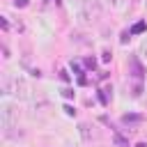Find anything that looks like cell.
<instances>
[{"label": "cell", "instance_id": "cell-14", "mask_svg": "<svg viewBox=\"0 0 147 147\" xmlns=\"http://www.w3.org/2000/svg\"><path fill=\"white\" fill-rule=\"evenodd\" d=\"M62 96H67V99H71V96H74V90H69V87H64V90H62Z\"/></svg>", "mask_w": 147, "mask_h": 147}, {"label": "cell", "instance_id": "cell-13", "mask_svg": "<svg viewBox=\"0 0 147 147\" xmlns=\"http://www.w3.org/2000/svg\"><path fill=\"white\" fill-rule=\"evenodd\" d=\"M110 57H113L110 51H103V53H101V60H103V62H110Z\"/></svg>", "mask_w": 147, "mask_h": 147}, {"label": "cell", "instance_id": "cell-15", "mask_svg": "<svg viewBox=\"0 0 147 147\" xmlns=\"http://www.w3.org/2000/svg\"><path fill=\"white\" fill-rule=\"evenodd\" d=\"M129 39H131V32H122V39H119V41H122V44H126Z\"/></svg>", "mask_w": 147, "mask_h": 147}, {"label": "cell", "instance_id": "cell-9", "mask_svg": "<svg viewBox=\"0 0 147 147\" xmlns=\"http://www.w3.org/2000/svg\"><path fill=\"white\" fill-rule=\"evenodd\" d=\"M113 140H115V145H117V147H129V142H126L119 133H115V138H113Z\"/></svg>", "mask_w": 147, "mask_h": 147}, {"label": "cell", "instance_id": "cell-2", "mask_svg": "<svg viewBox=\"0 0 147 147\" xmlns=\"http://www.w3.org/2000/svg\"><path fill=\"white\" fill-rule=\"evenodd\" d=\"M76 18H78L80 25H90V23H94V21L99 18V7H96V2L87 0L85 5L76 7Z\"/></svg>", "mask_w": 147, "mask_h": 147}, {"label": "cell", "instance_id": "cell-17", "mask_svg": "<svg viewBox=\"0 0 147 147\" xmlns=\"http://www.w3.org/2000/svg\"><path fill=\"white\" fill-rule=\"evenodd\" d=\"M0 25H2V28H5V30H7V28H9V23H7V18H5V16H2V18H0Z\"/></svg>", "mask_w": 147, "mask_h": 147}, {"label": "cell", "instance_id": "cell-4", "mask_svg": "<svg viewBox=\"0 0 147 147\" xmlns=\"http://www.w3.org/2000/svg\"><path fill=\"white\" fill-rule=\"evenodd\" d=\"M129 64H131V71H133V78H142V67H140V62H138V57H131V60H129Z\"/></svg>", "mask_w": 147, "mask_h": 147}, {"label": "cell", "instance_id": "cell-20", "mask_svg": "<svg viewBox=\"0 0 147 147\" xmlns=\"http://www.w3.org/2000/svg\"><path fill=\"white\" fill-rule=\"evenodd\" d=\"M136 147H147V145H145V142H140V145H136Z\"/></svg>", "mask_w": 147, "mask_h": 147}, {"label": "cell", "instance_id": "cell-10", "mask_svg": "<svg viewBox=\"0 0 147 147\" xmlns=\"http://www.w3.org/2000/svg\"><path fill=\"white\" fill-rule=\"evenodd\" d=\"M140 55L142 57H147V37L142 39V44H140Z\"/></svg>", "mask_w": 147, "mask_h": 147}, {"label": "cell", "instance_id": "cell-1", "mask_svg": "<svg viewBox=\"0 0 147 147\" xmlns=\"http://www.w3.org/2000/svg\"><path fill=\"white\" fill-rule=\"evenodd\" d=\"M2 94H11L14 99L23 101V99L30 96V85L21 76H14V78L11 76H5V80H2Z\"/></svg>", "mask_w": 147, "mask_h": 147}, {"label": "cell", "instance_id": "cell-3", "mask_svg": "<svg viewBox=\"0 0 147 147\" xmlns=\"http://www.w3.org/2000/svg\"><path fill=\"white\" fill-rule=\"evenodd\" d=\"M16 124H18V108L11 106V103H5L2 106V126H5V133L11 131Z\"/></svg>", "mask_w": 147, "mask_h": 147}, {"label": "cell", "instance_id": "cell-21", "mask_svg": "<svg viewBox=\"0 0 147 147\" xmlns=\"http://www.w3.org/2000/svg\"><path fill=\"white\" fill-rule=\"evenodd\" d=\"M145 9H147V0H145Z\"/></svg>", "mask_w": 147, "mask_h": 147}, {"label": "cell", "instance_id": "cell-16", "mask_svg": "<svg viewBox=\"0 0 147 147\" xmlns=\"http://www.w3.org/2000/svg\"><path fill=\"white\" fill-rule=\"evenodd\" d=\"M140 92H142V87H140V85H136V87H133V96H140Z\"/></svg>", "mask_w": 147, "mask_h": 147}, {"label": "cell", "instance_id": "cell-12", "mask_svg": "<svg viewBox=\"0 0 147 147\" xmlns=\"http://www.w3.org/2000/svg\"><path fill=\"white\" fill-rule=\"evenodd\" d=\"M14 7H16V9H18V7H21V9L28 7V0H14Z\"/></svg>", "mask_w": 147, "mask_h": 147}, {"label": "cell", "instance_id": "cell-18", "mask_svg": "<svg viewBox=\"0 0 147 147\" xmlns=\"http://www.w3.org/2000/svg\"><path fill=\"white\" fill-rule=\"evenodd\" d=\"M2 55H5V60H9V48L7 46H2Z\"/></svg>", "mask_w": 147, "mask_h": 147}, {"label": "cell", "instance_id": "cell-7", "mask_svg": "<svg viewBox=\"0 0 147 147\" xmlns=\"http://www.w3.org/2000/svg\"><path fill=\"white\" fill-rule=\"evenodd\" d=\"M106 7H110V9H119L122 7V0H101Z\"/></svg>", "mask_w": 147, "mask_h": 147}, {"label": "cell", "instance_id": "cell-5", "mask_svg": "<svg viewBox=\"0 0 147 147\" xmlns=\"http://www.w3.org/2000/svg\"><path fill=\"white\" fill-rule=\"evenodd\" d=\"M78 131H80V138H83L85 142H90V140H92V129H90V124H80V126H78Z\"/></svg>", "mask_w": 147, "mask_h": 147}, {"label": "cell", "instance_id": "cell-11", "mask_svg": "<svg viewBox=\"0 0 147 147\" xmlns=\"http://www.w3.org/2000/svg\"><path fill=\"white\" fill-rule=\"evenodd\" d=\"M85 67H87V69H94V67H96V60H94V57H87V60H85Z\"/></svg>", "mask_w": 147, "mask_h": 147}, {"label": "cell", "instance_id": "cell-8", "mask_svg": "<svg viewBox=\"0 0 147 147\" xmlns=\"http://www.w3.org/2000/svg\"><path fill=\"white\" fill-rule=\"evenodd\" d=\"M145 30H147V23H136L131 28V34H138V32H145Z\"/></svg>", "mask_w": 147, "mask_h": 147}, {"label": "cell", "instance_id": "cell-6", "mask_svg": "<svg viewBox=\"0 0 147 147\" xmlns=\"http://www.w3.org/2000/svg\"><path fill=\"white\" fill-rule=\"evenodd\" d=\"M122 122H124V124H138V122H142V117H140V115H124Z\"/></svg>", "mask_w": 147, "mask_h": 147}, {"label": "cell", "instance_id": "cell-19", "mask_svg": "<svg viewBox=\"0 0 147 147\" xmlns=\"http://www.w3.org/2000/svg\"><path fill=\"white\" fill-rule=\"evenodd\" d=\"M64 113H67V115H74V113H76V110H74V108H71V106H64Z\"/></svg>", "mask_w": 147, "mask_h": 147}]
</instances>
